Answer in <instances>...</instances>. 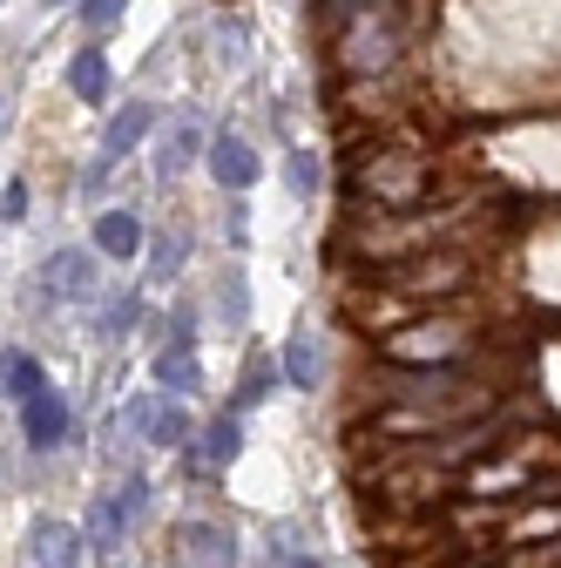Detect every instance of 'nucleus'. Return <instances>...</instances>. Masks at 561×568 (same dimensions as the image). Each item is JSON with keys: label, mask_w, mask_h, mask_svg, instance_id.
<instances>
[{"label": "nucleus", "mask_w": 561, "mask_h": 568, "mask_svg": "<svg viewBox=\"0 0 561 568\" xmlns=\"http://www.w3.org/2000/svg\"><path fill=\"white\" fill-rule=\"evenodd\" d=\"M95 251H102V257H115V264H129L135 251H143V224H135L129 210H102V224H95Z\"/></svg>", "instance_id": "obj_11"}, {"label": "nucleus", "mask_w": 561, "mask_h": 568, "mask_svg": "<svg viewBox=\"0 0 561 568\" xmlns=\"http://www.w3.org/2000/svg\"><path fill=\"white\" fill-rule=\"evenodd\" d=\"M285 568H325V561H285Z\"/></svg>", "instance_id": "obj_26"}, {"label": "nucleus", "mask_w": 561, "mask_h": 568, "mask_svg": "<svg viewBox=\"0 0 561 568\" xmlns=\"http://www.w3.org/2000/svg\"><path fill=\"white\" fill-rule=\"evenodd\" d=\"M89 298L95 292V257L89 251H54L48 264H41V298Z\"/></svg>", "instance_id": "obj_5"}, {"label": "nucleus", "mask_w": 561, "mask_h": 568, "mask_svg": "<svg viewBox=\"0 0 561 568\" xmlns=\"http://www.w3.org/2000/svg\"><path fill=\"white\" fill-rule=\"evenodd\" d=\"M156 386H170V399H176V393H196V352H190V345L156 352Z\"/></svg>", "instance_id": "obj_15"}, {"label": "nucleus", "mask_w": 561, "mask_h": 568, "mask_svg": "<svg viewBox=\"0 0 561 568\" xmlns=\"http://www.w3.org/2000/svg\"><path fill=\"white\" fill-rule=\"evenodd\" d=\"M48 8H54V0H48Z\"/></svg>", "instance_id": "obj_27"}, {"label": "nucleus", "mask_w": 561, "mask_h": 568, "mask_svg": "<svg viewBox=\"0 0 561 568\" xmlns=\"http://www.w3.org/2000/svg\"><path fill=\"white\" fill-rule=\"evenodd\" d=\"M21 426H28V447H34V454L61 447V440H68V399L41 386V393H34V399L21 406Z\"/></svg>", "instance_id": "obj_6"}, {"label": "nucleus", "mask_w": 561, "mask_h": 568, "mask_svg": "<svg viewBox=\"0 0 561 568\" xmlns=\"http://www.w3.org/2000/svg\"><path fill=\"white\" fill-rule=\"evenodd\" d=\"M109 170H115V163H109V156H95V163L82 170V196H102V183H109Z\"/></svg>", "instance_id": "obj_25"}, {"label": "nucleus", "mask_w": 561, "mask_h": 568, "mask_svg": "<svg viewBox=\"0 0 561 568\" xmlns=\"http://www.w3.org/2000/svg\"><path fill=\"white\" fill-rule=\"evenodd\" d=\"M0 393L21 399V406L41 393V359H34V352H0Z\"/></svg>", "instance_id": "obj_13"}, {"label": "nucleus", "mask_w": 561, "mask_h": 568, "mask_svg": "<svg viewBox=\"0 0 561 568\" xmlns=\"http://www.w3.org/2000/svg\"><path fill=\"white\" fill-rule=\"evenodd\" d=\"M277 373H285L292 386H305V393L325 379V352H318V332H312V325L292 332V345H285V359H277Z\"/></svg>", "instance_id": "obj_9"}, {"label": "nucleus", "mask_w": 561, "mask_h": 568, "mask_svg": "<svg viewBox=\"0 0 561 568\" xmlns=\"http://www.w3.org/2000/svg\"><path fill=\"white\" fill-rule=\"evenodd\" d=\"M285 176H292V190H298V196H318V163H312V156H292V163H285Z\"/></svg>", "instance_id": "obj_23"}, {"label": "nucleus", "mask_w": 561, "mask_h": 568, "mask_svg": "<svg viewBox=\"0 0 561 568\" xmlns=\"http://www.w3.org/2000/svg\"><path fill=\"white\" fill-rule=\"evenodd\" d=\"M183 568H237V535L210 528V521H190L183 528Z\"/></svg>", "instance_id": "obj_7"}, {"label": "nucleus", "mask_w": 561, "mask_h": 568, "mask_svg": "<svg viewBox=\"0 0 561 568\" xmlns=\"http://www.w3.org/2000/svg\"><path fill=\"white\" fill-rule=\"evenodd\" d=\"M143 508H150V480H122V494H102L89 508V548H115Z\"/></svg>", "instance_id": "obj_1"}, {"label": "nucleus", "mask_w": 561, "mask_h": 568, "mask_svg": "<svg viewBox=\"0 0 561 568\" xmlns=\"http://www.w3.org/2000/svg\"><path fill=\"white\" fill-rule=\"evenodd\" d=\"M203 163H210V176H217L224 190H251V183H257V156H251V142H244V135H231V129L203 142Z\"/></svg>", "instance_id": "obj_4"}, {"label": "nucleus", "mask_w": 561, "mask_h": 568, "mask_svg": "<svg viewBox=\"0 0 561 568\" xmlns=\"http://www.w3.org/2000/svg\"><path fill=\"white\" fill-rule=\"evenodd\" d=\"M353 75H373V68H386L392 61V21H379V14H366V21H353L345 28V54H338Z\"/></svg>", "instance_id": "obj_3"}, {"label": "nucleus", "mask_w": 561, "mask_h": 568, "mask_svg": "<svg viewBox=\"0 0 561 568\" xmlns=\"http://www.w3.org/2000/svg\"><path fill=\"white\" fill-rule=\"evenodd\" d=\"M0 217H8V224H14V217H28V183H21V176L8 183V196H0Z\"/></svg>", "instance_id": "obj_24"}, {"label": "nucleus", "mask_w": 561, "mask_h": 568, "mask_svg": "<svg viewBox=\"0 0 561 568\" xmlns=\"http://www.w3.org/2000/svg\"><path fill=\"white\" fill-rule=\"evenodd\" d=\"M386 0H325V14H332V28H353V21H366V14H379Z\"/></svg>", "instance_id": "obj_20"}, {"label": "nucleus", "mask_w": 561, "mask_h": 568, "mask_svg": "<svg viewBox=\"0 0 561 568\" xmlns=\"http://www.w3.org/2000/svg\"><path fill=\"white\" fill-rule=\"evenodd\" d=\"M150 122H156V109H150V102H129V109H115V122H109V135H102V156H109V163H122V156L135 150V142L150 135Z\"/></svg>", "instance_id": "obj_10"}, {"label": "nucleus", "mask_w": 561, "mask_h": 568, "mask_svg": "<svg viewBox=\"0 0 561 568\" xmlns=\"http://www.w3.org/2000/svg\"><path fill=\"white\" fill-rule=\"evenodd\" d=\"M271 386H277V366H271V359H257V366H251V379H244V393H237V406H257Z\"/></svg>", "instance_id": "obj_21"}, {"label": "nucleus", "mask_w": 561, "mask_h": 568, "mask_svg": "<svg viewBox=\"0 0 561 568\" xmlns=\"http://www.w3.org/2000/svg\"><path fill=\"white\" fill-rule=\"evenodd\" d=\"M135 318H143V298H135V292H129V298H115V305H102V318H95V332H102V338H122V332H129Z\"/></svg>", "instance_id": "obj_18"}, {"label": "nucleus", "mask_w": 561, "mask_h": 568, "mask_svg": "<svg viewBox=\"0 0 561 568\" xmlns=\"http://www.w3.org/2000/svg\"><path fill=\"white\" fill-rule=\"evenodd\" d=\"M196 150H203V122H196V115H176L170 135H163V150H156V176H163V183L183 176V170L196 163Z\"/></svg>", "instance_id": "obj_8"}, {"label": "nucleus", "mask_w": 561, "mask_h": 568, "mask_svg": "<svg viewBox=\"0 0 561 568\" xmlns=\"http://www.w3.org/2000/svg\"><path fill=\"white\" fill-rule=\"evenodd\" d=\"M237 447H244L237 419H217V426L203 434V460H210V467H231V460H237Z\"/></svg>", "instance_id": "obj_16"}, {"label": "nucleus", "mask_w": 561, "mask_h": 568, "mask_svg": "<svg viewBox=\"0 0 561 568\" xmlns=\"http://www.w3.org/2000/svg\"><path fill=\"white\" fill-rule=\"evenodd\" d=\"M122 419L143 426V440H150V447H183V440H190V413H183V399H163V393L129 399Z\"/></svg>", "instance_id": "obj_2"}, {"label": "nucleus", "mask_w": 561, "mask_h": 568, "mask_svg": "<svg viewBox=\"0 0 561 568\" xmlns=\"http://www.w3.org/2000/svg\"><path fill=\"white\" fill-rule=\"evenodd\" d=\"M183 257H190V231H163V237L150 244V271H156V277L183 271Z\"/></svg>", "instance_id": "obj_17"}, {"label": "nucleus", "mask_w": 561, "mask_h": 568, "mask_svg": "<svg viewBox=\"0 0 561 568\" xmlns=\"http://www.w3.org/2000/svg\"><path fill=\"white\" fill-rule=\"evenodd\" d=\"M217 298H224V318H231V325H237V318L251 312V292H244V271H237V264L224 271V284H217Z\"/></svg>", "instance_id": "obj_19"}, {"label": "nucleus", "mask_w": 561, "mask_h": 568, "mask_svg": "<svg viewBox=\"0 0 561 568\" xmlns=\"http://www.w3.org/2000/svg\"><path fill=\"white\" fill-rule=\"evenodd\" d=\"M68 89H75L82 102H102L109 95V61H102V48H82L75 61H68Z\"/></svg>", "instance_id": "obj_14"}, {"label": "nucleus", "mask_w": 561, "mask_h": 568, "mask_svg": "<svg viewBox=\"0 0 561 568\" xmlns=\"http://www.w3.org/2000/svg\"><path fill=\"white\" fill-rule=\"evenodd\" d=\"M122 14H129V0H82V21L89 28H115Z\"/></svg>", "instance_id": "obj_22"}, {"label": "nucleus", "mask_w": 561, "mask_h": 568, "mask_svg": "<svg viewBox=\"0 0 561 568\" xmlns=\"http://www.w3.org/2000/svg\"><path fill=\"white\" fill-rule=\"evenodd\" d=\"M34 561H41V568H75V561H82L75 528H61V521H34Z\"/></svg>", "instance_id": "obj_12"}]
</instances>
